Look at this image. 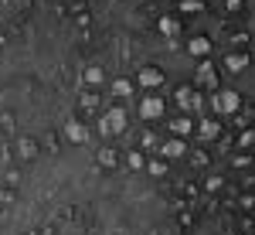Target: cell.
Returning a JSON list of instances; mask_svg holds the SVG:
<instances>
[{
    "label": "cell",
    "instance_id": "9",
    "mask_svg": "<svg viewBox=\"0 0 255 235\" xmlns=\"http://www.w3.org/2000/svg\"><path fill=\"white\" fill-rule=\"evenodd\" d=\"M177 10L187 14V17H201V14L208 10V3H204V0H177Z\"/></svg>",
    "mask_w": 255,
    "mask_h": 235
},
{
    "label": "cell",
    "instance_id": "12",
    "mask_svg": "<svg viewBox=\"0 0 255 235\" xmlns=\"http://www.w3.org/2000/svg\"><path fill=\"white\" fill-rule=\"evenodd\" d=\"M242 20H245V34H249V41H255V0H245Z\"/></svg>",
    "mask_w": 255,
    "mask_h": 235
},
{
    "label": "cell",
    "instance_id": "4",
    "mask_svg": "<svg viewBox=\"0 0 255 235\" xmlns=\"http://www.w3.org/2000/svg\"><path fill=\"white\" fill-rule=\"evenodd\" d=\"M153 31H157V38L163 41V44H177L180 34H184V24H180V17H174V14H160V17L153 20Z\"/></svg>",
    "mask_w": 255,
    "mask_h": 235
},
{
    "label": "cell",
    "instance_id": "1",
    "mask_svg": "<svg viewBox=\"0 0 255 235\" xmlns=\"http://www.w3.org/2000/svg\"><path fill=\"white\" fill-rule=\"evenodd\" d=\"M75 34L58 14H34L0 48V113L27 130L65 123L75 106Z\"/></svg>",
    "mask_w": 255,
    "mask_h": 235
},
{
    "label": "cell",
    "instance_id": "7",
    "mask_svg": "<svg viewBox=\"0 0 255 235\" xmlns=\"http://www.w3.org/2000/svg\"><path fill=\"white\" fill-rule=\"evenodd\" d=\"M232 89H235L238 96H252L255 99V61L249 65V72H245L242 78H235V85H232Z\"/></svg>",
    "mask_w": 255,
    "mask_h": 235
},
{
    "label": "cell",
    "instance_id": "15",
    "mask_svg": "<svg viewBox=\"0 0 255 235\" xmlns=\"http://www.w3.org/2000/svg\"><path fill=\"white\" fill-rule=\"evenodd\" d=\"M48 235H85V222H65V225H58Z\"/></svg>",
    "mask_w": 255,
    "mask_h": 235
},
{
    "label": "cell",
    "instance_id": "5",
    "mask_svg": "<svg viewBox=\"0 0 255 235\" xmlns=\"http://www.w3.org/2000/svg\"><path fill=\"white\" fill-rule=\"evenodd\" d=\"M249 65H252V55L249 51H225V58H221V68L232 78H242L249 72Z\"/></svg>",
    "mask_w": 255,
    "mask_h": 235
},
{
    "label": "cell",
    "instance_id": "3",
    "mask_svg": "<svg viewBox=\"0 0 255 235\" xmlns=\"http://www.w3.org/2000/svg\"><path fill=\"white\" fill-rule=\"evenodd\" d=\"M96 181V160L89 150L75 147L65 154H51L20 177L7 215L14 218L20 235L27 229H48L72 201H85L92 195Z\"/></svg>",
    "mask_w": 255,
    "mask_h": 235
},
{
    "label": "cell",
    "instance_id": "17",
    "mask_svg": "<svg viewBox=\"0 0 255 235\" xmlns=\"http://www.w3.org/2000/svg\"><path fill=\"white\" fill-rule=\"evenodd\" d=\"M113 89H116V96H129V82H126V78H116Z\"/></svg>",
    "mask_w": 255,
    "mask_h": 235
},
{
    "label": "cell",
    "instance_id": "2",
    "mask_svg": "<svg viewBox=\"0 0 255 235\" xmlns=\"http://www.w3.org/2000/svg\"><path fill=\"white\" fill-rule=\"evenodd\" d=\"M85 205V235H180L167 195L139 171L99 177Z\"/></svg>",
    "mask_w": 255,
    "mask_h": 235
},
{
    "label": "cell",
    "instance_id": "8",
    "mask_svg": "<svg viewBox=\"0 0 255 235\" xmlns=\"http://www.w3.org/2000/svg\"><path fill=\"white\" fill-rule=\"evenodd\" d=\"M194 78L201 82V85H215L218 82V72H215V65L204 58V61H194Z\"/></svg>",
    "mask_w": 255,
    "mask_h": 235
},
{
    "label": "cell",
    "instance_id": "14",
    "mask_svg": "<svg viewBox=\"0 0 255 235\" xmlns=\"http://www.w3.org/2000/svg\"><path fill=\"white\" fill-rule=\"evenodd\" d=\"M194 235H225V229H221L218 218H208V222H201V225L194 229Z\"/></svg>",
    "mask_w": 255,
    "mask_h": 235
},
{
    "label": "cell",
    "instance_id": "13",
    "mask_svg": "<svg viewBox=\"0 0 255 235\" xmlns=\"http://www.w3.org/2000/svg\"><path fill=\"white\" fill-rule=\"evenodd\" d=\"M238 102H242V96H238L235 89H221V92H218V106H221V109H228V113L238 109Z\"/></svg>",
    "mask_w": 255,
    "mask_h": 235
},
{
    "label": "cell",
    "instance_id": "6",
    "mask_svg": "<svg viewBox=\"0 0 255 235\" xmlns=\"http://www.w3.org/2000/svg\"><path fill=\"white\" fill-rule=\"evenodd\" d=\"M211 48H215V38H211V34H191L184 51H187V58H191V61H197V58L204 61L208 55H211Z\"/></svg>",
    "mask_w": 255,
    "mask_h": 235
},
{
    "label": "cell",
    "instance_id": "11",
    "mask_svg": "<svg viewBox=\"0 0 255 235\" xmlns=\"http://www.w3.org/2000/svg\"><path fill=\"white\" fill-rule=\"evenodd\" d=\"M17 7H20V0H0V31H3V27L14 20Z\"/></svg>",
    "mask_w": 255,
    "mask_h": 235
},
{
    "label": "cell",
    "instance_id": "16",
    "mask_svg": "<svg viewBox=\"0 0 255 235\" xmlns=\"http://www.w3.org/2000/svg\"><path fill=\"white\" fill-rule=\"evenodd\" d=\"M242 10H245V0H225V14L228 17H238Z\"/></svg>",
    "mask_w": 255,
    "mask_h": 235
},
{
    "label": "cell",
    "instance_id": "18",
    "mask_svg": "<svg viewBox=\"0 0 255 235\" xmlns=\"http://www.w3.org/2000/svg\"><path fill=\"white\" fill-rule=\"evenodd\" d=\"M143 113H146V116H153V113H160V102H157V99H146V106H143Z\"/></svg>",
    "mask_w": 255,
    "mask_h": 235
},
{
    "label": "cell",
    "instance_id": "10",
    "mask_svg": "<svg viewBox=\"0 0 255 235\" xmlns=\"http://www.w3.org/2000/svg\"><path fill=\"white\" fill-rule=\"evenodd\" d=\"M139 82L143 85H160L163 82V72H160L157 65H139Z\"/></svg>",
    "mask_w": 255,
    "mask_h": 235
}]
</instances>
